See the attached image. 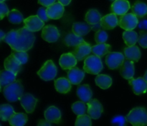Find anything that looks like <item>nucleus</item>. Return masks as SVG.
Returning <instances> with one entry per match:
<instances>
[{"instance_id": "51", "label": "nucleus", "mask_w": 147, "mask_h": 126, "mask_svg": "<svg viewBox=\"0 0 147 126\" xmlns=\"http://www.w3.org/2000/svg\"><path fill=\"white\" fill-rule=\"evenodd\" d=\"M5 0H0V1H4Z\"/></svg>"}, {"instance_id": "4", "label": "nucleus", "mask_w": 147, "mask_h": 126, "mask_svg": "<svg viewBox=\"0 0 147 126\" xmlns=\"http://www.w3.org/2000/svg\"><path fill=\"white\" fill-rule=\"evenodd\" d=\"M103 68V63L100 57L96 55H90L85 59L83 70L86 73L91 74H98Z\"/></svg>"}, {"instance_id": "16", "label": "nucleus", "mask_w": 147, "mask_h": 126, "mask_svg": "<svg viewBox=\"0 0 147 126\" xmlns=\"http://www.w3.org/2000/svg\"><path fill=\"white\" fill-rule=\"evenodd\" d=\"M4 65L6 70L13 72L16 74H17L21 71L22 67V64L16 58L15 56L12 53L5 59Z\"/></svg>"}, {"instance_id": "7", "label": "nucleus", "mask_w": 147, "mask_h": 126, "mask_svg": "<svg viewBox=\"0 0 147 126\" xmlns=\"http://www.w3.org/2000/svg\"><path fill=\"white\" fill-rule=\"evenodd\" d=\"M125 58V55L121 52H109L106 57V64L111 70H116L120 68Z\"/></svg>"}, {"instance_id": "24", "label": "nucleus", "mask_w": 147, "mask_h": 126, "mask_svg": "<svg viewBox=\"0 0 147 126\" xmlns=\"http://www.w3.org/2000/svg\"><path fill=\"white\" fill-rule=\"evenodd\" d=\"M55 87L58 92L66 94L71 90V82L65 77H60L55 80Z\"/></svg>"}, {"instance_id": "8", "label": "nucleus", "mask_w": 147, "mask_h": 126, "mask_svg": "<svg viewBox=\"0 0 147 126\" xmlns=\"http://www.w3.org/2000/svg\"><path fill=\"white\" fill-rule=\"evenodd\" d=\"M42 38L47 42H55L60 38V32L57 27L53 24L46 25L42 28Z\"/></svg>"}, {"instance_id": "42", "label": "nucleus", "mask_w": 147, "mask_h": 126, "mask_svg": "<svg viewBox=\"0 0 147 126\" xmlns=\"http://www.w3.org/2000/svg\"><path fill=\"white\" fill-rule=\"evenodd\" d=\"M9 12V10L7 6L6 5V4H4V1H1L0 2V17H1V19H3V18L6 15H7Z\"/></svg>"}, {"instance_id": "46", "label": "nucleus", "mask_w": 147, "mask_h": 126, "mask_svg": "<svg viewBox=\"0 0 147 126\" xmlns=\"http://www.w3.org/2000/svg\"><path fill=\"white\" fill-rule=\"evenodd\" d=\"M92 26V30H93V31H95L96 32L99 31V30H100L102 29V27H101V24H100V23H97V24H93Z\"/></svg>"}, {"instance_id": "10", "label": "nucleus", "mask_w": 147, "mask_h": 126, "mask_svg": "<svg viewBox=\"0 0 147 126\" xmlns=\"http://www.w3.org/2000/svg\"><path fill=\"white\" fill-rule=\"evenodd\" d=\"M88 114L92 119L97 120L103 112V107L97 99H92L87 103Z\"/></svg>"}, {"instance_id": "22", "label": "nucleus", "mask_w": 147, "mask_h": 126, "mask_svg": "<svg viewBox=\"0 0 147 126\" xmlns=\"http://www.w3.org/2000/svg\"><path fill=\"white\" fill-rule=\"evenodd\" d=\"M77 95L80 100L83 101L84 103H87L91 100L92 96H93V92L91 89L90 88L88 84H84L79 85L76 90Z\"/></svg>"}, {"instance_id": "38", "label": "nucleus", "mask_w": 147, "mask_h": 126, "mask_svg": "<svg viewBox=\"0 0 147 126\" xmlns=\"http://www.w3.org/2000/svg\"><path fill=\"white\" fill-rule=\"evenodd\" d=\"M107 32L105 31V29L99 30V31L96 32V34H95V41L97 44L99 43H105L108 40Z\"/></svg>"}, {"instance_id": "33", "label": "nucleus", "mask_w": 147, "mask_h": 126, "mask_svg": "<svg viewBox=\"0 0 147 126\" xmlns=\"http://www.w3.org/2000/svg\"><path fill=\"white\" fill-rule=\"evenodd\" d=\"M123 39L127 46L135 45L139 40V36L136 32L133 30H125L123 33Z\"/></svg>"}, {"instance_id": "36", "label": "nucleus", "mask_w": 147, "mask_h": 126, "mask_svg": "<svg viewBox=\"0 0 147 126\" xmlns=\"http://www.w3.org/2000/svg\"><path fill=\"white\" fill-rule=\"evenodd\" d=\"M86 103L83 101H78L73 103L71 106V109L73 113L77 115H82L86 113L88 111V107H86Z\"/></svg>"}, {"instance_id": "45", "label": "nucleus", "mask_w": 147, "mask_h": 126, "mask_svg": "<svg viewBox=\"0 0 147 126\" xmlns=\"http://www.w3.org/2000/svg\"><path fill=\"white\" fill-rule=\"evenodd\" d=\"M51 125V123L49 122L48 120H40L37 123V125L38 126H50Z\"/></svg>"}, {"instance_id": "29", "label": "nucleus", "mask_w": 147, "mask_h": 126, "mask_svg": "<svg viewBox=\"0 0 147 126\" xmlns=\"http://www.w3.org/2000/svg\"><path fill=\"white\" fill-rule=\"evenodd\" d=\"M97 86L103 90L109 88L112 84V78L107 74H98L95 79Z\"/></svg>"}, {"instance_id": "41", "label": "nucleus", "mask_w": 147, "mask_h": 126, "mask_svg": "<svg viewBox=\"0 0 147 126\" xmlns=\"http://www.w3.org/2000/svg\"><path fill=\"white\" fill-rule=\"evenodd\" d=\"M37 16L42 20L43 21H47L49 20V17L47 16V11H46V9L44 8V7H40V9L37 11Z\"/></svg>"}, {"instance_id": "31", "label": "nucleus", "mask_w": 147, "mask_h": 126, "mask_svg": "<svg viewBox=\"0 0 147 126\" xmlns=\"http://www.w3.org/2000/svg\"><path fill=\"white\" fill-rule=\"evenodd\" d=\"M102 17H103L98 10L92 9H89L87 11L86 14V17H85V20L86 21V22L90 24V25H93V24L100 22Z\"/></svg>"}, {"instance_id": "50", "label": "nucleus", "mask_w": 147, "mask_h": 126, "mask_svg": "<svg viewBox=\"0 0 147 126\" xmlns=\"http://www.w3.org/2000/svg\"><path fill=\"white\" fill-rule=\"evenodd\" d=\"M144 80H146V81L147 82V70H146V72H145V74H144Z\"/></svg>"}, {"instance_id": "30", "label": "nucleus", "mask_w": 147, "mask_h": 126, "mask_svg": "<svg viewBox=\"0 0 147 126\" xmlns=\"http://www.w3.org/2000/svg\"><path fill=\"white\" fill-rule=\"evenodd\" d=\"M111 50V46L106 43H99L92 47V52L98 57H102L109 53Z\"/></svg>"}, {"instance_id": "32", "label": "nucleus", "mask_w": 147, "mask_h": 126, "mask_svg": "<svg viewBox=\"0 0 147 126\" xmlns=\"http://www.w3.org/2000/svg\"><path fill=\"white\" fill-rule=\"evenodd\" d=\"M132 13L138 18H142L147 14V5L141 1H136L132 7Z\"/></svg>"}, {"instance_id": "15", "label": "nucleus", "mask_w": 147, "mask_h": 126, "mask_svg": "<svg viewBox=\"0 0 147 126\" xmlns=\"http://www.w3.org/2000/svg\"><path fill=\"white\" fill-rule=\"evenodd\" d=\"M129 83L132 87L135 94L139 95L146 92L147 82L143 77H138L136 79L131 78L129 80Z\"/></svg>"}, {"instance_id": "44", "label": "nucleus", "mask_w": 147, "mask_h": 126, "mask_svg": "<svg viewBox=\"0 0 147 126\" xmlns=\"http://www.w3.org/2000/svg\"><path fill=\"white\" fill-rule=\"evenodd\" d=\"M55 2V0H38L39 4L46 7L54 4Z\"/></svg>"}, {"instance_id": "35", "label": "nucleus", "mask_w": 147, "mask_h": 126, "mask_svg": "<svg viewBox=\"0 0 147 126\" xmlns=\"http://www.w3.org/2000/svg\"><path fill=\"white\" fill-rule=\"evenodd\" d=\"M7 17L9 22L12 24H20L24 20L22 14L17 9H12L9 11V14H7Z\"/></svg>"}, {"instance_id": "40", "label": "nucleus", "mask_w": 147, "mask_h": 126, "mask_svg": "<svg viewBox=\"0 0 147 126\" xmlns=\"http://www.w3.org/2000/svg\"><path fill=\"white\" fill-rule=\"evenodd\" d=\"M138 42L141 47L143 48H147V32H140V36L139 37Z\"/></svg>"}, {"instance_id": "3", "label": "nucleus", "mask_w": 147, "mask_h": 126, "mask_svg": "<svg viewBox=\"0 0 147 126\" xmlns=\"http://www.w3.org/2000/svg\"><path fill=\"white\" fill-rule=\"evenodd\" d=\"M126 121L134 126L147 125V111L144 107L132 109L126 116Z\"/></svg>"}, {"instance_id": "9", "label": "nucleus", "mask_w": 147, "mask_h": 126, "mask_svg": "<svg viewBox=\"0 0 147 126\" xmlns=\"http://www.w3.org/2000/svg\"><path fill=\"white\" fill-rule=\"evenodd\" d=\"M24 27L30 32H38L44 27L45 21H43L37 15L30 16L24 20Z\"/></svg>"}, {"instance_id": "5", "label": "nucleus", "mask_w": 147, "mask_h": 126, "mask_svg": "<svg viewBox=\"0 0 147 126\" xmlns=\"http://www.w3.org/2000/svg\"><path fill=\"white\" fill-rule=\"evenodd\" d=\"M57 73V69L53 60H50L46 61L37 72L39 77L44 81H50L54 80Z\"/></svg>"}, {"instance_id": "48", "label": "nucleus", "mask_w": 147, "mask_h": 126, "mask_svg": "<svg viewBox=\"0 0 147 126\" xmlns=\"http://www.w3.org/2000/svg\"><path fill=\"white\" fill-rule=\"evenodd\" d=\"M57 1H58V2L61 3L63 6H67L71 2L72 0H57Z\"/></svg>"}, {"instance_id": "26", "label": "nucleus", "mask_w": 147, "mask_h": 126, "mask_svg": "<svg viewBox=\"0 0 147 126\" xmlns=\"http://www.w3.org/2000/svg\"><path fill=\"white\" fill-rule=\"evenodd\" d=\"M84 42L85 40L83 37L77 35L73 32L66 34L64 40H63V43L67 47H76L79 44Z\"/></svg>"}, {"instance_id": "19", "label": "nucleus", "mask_w": 147, "mask_h": 126, "mask_svg": "<svg viewBox=\"0 0 147 126\" xmlns=\"http://www.w3.org/2000/svg\"><path fill=\"white\" fill-rule=\"evenodd\" d=\"M85 72H86L84 70L74 67L67 72V79L70 80L72 84H79L84 79Z\"/></svg>"}, {"instance_id": "28", "label": "nucleus", "mask_w": 147, "mask_h": 126, "mask_svg": "<svg viewBox=\"0 0 147 126\" xmlns=\"http://www.w3.org/2000/svg\"><path fill=\"white\" fill-rule=\"evenodd\" d=\"M28 117L25 113H17L13 115L8 120L9 124L13 126H23L27 123Z\"/></svg>"}, {"instance_id": "25", "label": "nucleus", "mask_w": 147, "mask_h": 126, "mask_svg": "<svg viewBox=\"0 0 147 126\" xmlns=\"http://www.w3.org/2000/svg\"><path fill=\"white\" fill-rule=\"evenodd\" d=\"M91 29L92 26L88 22H76L73 24L72 27V32L80 37L88 34Z\"/></svg>"}, {"instance_id": "2", "label": "nucleus", "mask_w": 147, "mask_h": 126, "mask_svg": "<svg viewBox=\"0 0 147 126\" xmlns=\"http://www.w3.org/2000/svg\"><path fill=\"white\" fill-rule=\"evenodd\" d=\"M23 91L24 88L21 81L17 80L11 84L4 86L3 94L9 102H16L23 95Z\"/></svg>"}, {"instance_id": "43", "label": "nucleus", "mask_w": 147, "mask_h": 126, "mask_svg": "<svg viewBox=\"0 0 147 126\" xmlns=\"http://www.w3.org/2000/svg\"><path fill=\"white\" fill-rule=\"evenodd\" d=\"M126 117H124L122 115H119L116 116V117H113V120H112V123L113 124H117L119 125H123L126 123Z\"/></svg>"}, {"instance_id": "39", "label": "nucleus", "mask_w": 147, "mask_h": 126, "mask_svg": "<svg viewBox=\"0 0 147 126\" xmlns=\"http://www.w3.org/2000/svg\"><path fill=\"white\" fill-rule=\"evenodd\" d=\"M12 54L15 56L16 58L22 64H24L28 61L29 55L25 51H15L12 52Z\"/></svg>"}, {"instance_id": "52", "label": "nucleus", "mask_w": 147, "mask_h": 126, "mask_svg": "<svg viewBox=\"0 0 147 126\" xmlns=\"http://www.w3.org/2000/svg\"><path fill=\"white\" fill-rule=\"evenodd\" d=\"M111 1H116V0H111Z\"/></svg>"}, {"instance_id": "18", "label": "nucleus", "mask_w": 147, "mask_h": 126, "mask_svg": "<svg viewBox=\"0 0 147 126\" xmlns=\"http://www.w3.org/2000/svg\"><path fill=\"white\" fill-rule=\"evenodd\" d=\"M100 23L101 24L102 29H112L119 25V19L116 14L111 13L102 17Z\"/></svg>"}, {"instance_id": "17", "label": "nucleus", "mask_w": 147, "mask_h": 126, "mask_svg": "<svg viewBox=\"0 0 147 126\" xmlns=\"http://www.w3.org/2000/svg\"><path fill=\"white\" fill-rule=\"evenodd\" d=\"M77 59L72 52L63 54L59 60V64L63 70H70L76 67L77 64Z\"/></svg>"}, {"instance_id": "47", "label": "nucleus", "mask_w": 147, "mask_h": 126, "mask_svg": "<svg viewBox=\"0 0 147 126\" xmlns=\"http://www.w3.org/2000/svg\"><path fill=\"white\" fill-rule=\"evenodd\" d=\"M139 27L144 30H147V20H143L139 23Z\"/></svg>"}, {"instance_id": "34", "label": "nucleus", "mask_w": 147, "mask_h": 126, "mask_svg": "<svg viewBox=\"0 0 147 126\" xmlns=\"http://www.w3.org/2000/svg\"><path fill=\"white\" fill-rule=\"evenodd\" d=\"M15 114L14 108L9 104H4L0 106V118L2 121H7Z\"/></svg>"}, {"instance_id": "20", "label": "nucleus", "mask_w": 147, "mask_h": 126, "mask_svg": "<svg viewBox=\"0 0 147 126\" xmlns=\"http://www.w3.org/2000/svg\"><path fill=\"white\" fill-rule=\"evenodd\" d=\"M45 117L51 123L58 124L61 121V112L57 107L50 106L45 111Z\"/></svg>"}, {"instance_id": "11", "label": "nucleus", "mask_w": 147, "mask_h": 126, "mask_svg": "<svg viewBox=\"0 0 147 126\" xmlns=\"http://www.w3.org/2000/svg\"><path fill=\"white\" fill-rule=\"evenodd\" d=\"M91 52L92 47L90 44L84 42L75 47L74 50L72 52V53L74 54L78 61H81L87 58Z\"/></svg>"}, {"instance_id": "37", "label": "nucleus", "mask_w": 147, "mask_h": 126, "mask_svg": "<svg viewBox=\"0 0 147 126\" xmlns=\"http://www.w3.org/2000/svg\"><path fill=\"white\" fill-rule=\"evenodd\" d=\"M75 125L76 126H90L92 125L91 117L89 115L84 114L78 115Z\"/></svg>"}, {"instance_id": "6", "label": "nucleus", "mask_w": 147, "mask_h": 126, "mask_svg": "<svg viewBox=\"0 0 147 126\" xmlns=\"http://www.w3.org/2000/svg\"><path fill=\"white\" fill-rule=\"evenodd\" d=\"M139 24L138 17L133 13L121 16L119 19V25L124 30H133Z\"/></svg>"}, {"instance_id": "49", "label": "nucleus", "mask_w": 147, "mask_h": 126, "mask_svg": "<svg viewBox=\"0 0 147 126\" xmlns=\"http://www.w3.org/2000/svg\"><path fill=\"white\" fill-rule=\"evenodd\" d=\"M5 36H6L5 33L3 32V30H1V31H0V39H1V41H2V40H4Z\"/></svg>"}, {"instance_id": "27", "label": "nucleus", "mask_w": 147, "mask_h": 126, "mask_svg": "<svg viewBox=\"0 0 147 126\" xmlns=\"http://www.w3.org/2000/svg\"><path fill=\"white\" fill-rule=\"evenodd\" d=\"M16 75L13 72L8 70H3L0 72V85L1 88L4 86L11 84L16 80Z\"/></svg>"}, {"instance_id": "14", "label": "nucleus", "mask_w": 147, "mask_h": 126, "mask_svg": "<svg viewBox=\"0 0 147 126\" xmlns=\"http://www.w3.org/2000/svg\"><path fill=\"white\" fill-rule=\"evenodd\" d=\"M130 7V3L127 0H116L111 4V10L116 15L122 16L126 14Z\"/></svg>"}, {"instance_id": "12", "label": "nucleus", "mask_w": 147, "mask_h": 126, "mask_svg": "<svg viewBox=\"0 0 147 126\" xmlns=\"http://www.w3.org/2000/svg\"><path fill=\"white\" fill-rule=\"evenodd\" d=\"M19 100L21 105L27 113H32L34 112L36 105L38 101V100L30 93L23 94Z\"/></svg>"}, {"instance_id": "1", "label": "nucleus", "mask_w": 147, "mask_h": 126, "mask_svg": "<svg viewBox=\"0 0 147 126\" xmlns=\"http://www.w3.org/2000/svg\"><path fill=\"white\" fill-rule=\"evenodd\" d=\"M4 42L15 51H28L33 47L35 37L25 27L14 29L6 34Z\"/></svg>"}, {"instance_id": "13", "label": "nucleus", "mask_w": 147, "mask_h": 126, "mask_svg": "<svg viewBox=\"0 0 147 126\" xmlns=\"http://www.w3.org/2000/svg\"><path fill=\"white\" fill-rule=\"evenodd\" d=\"M47 16L52 19H59L61 18L64 14V6L60 2H55L54 4L47 7L46 9Z\"/></svg>"}, {"instance_id": "21", "label": "nucleus", "mask_w": 147, "mask_h": 126, "mask_svg": "<svg viewBox=\"0 0 147 126\" xmlns=\"http://www.w3.org/2000/svg\"><path fill=\"white\" fill-rule=\"evenodd\" d=\"M121 75L126 80H130L133 78L135 73L134 64L131 60H126L123 62L120 68Z\"/></svg>"}, {"instance_id": "23", "label": "nucleus", "mask_w": 147, "mask_h": 126, "mask_svg": "<svg viewBox=\"0 0 147 126\" xmlns=\"http://www.w3.org/2000/svg\"><path fill=\"white\" fill-rule=\"evenodd\" d=\"M123 52L126 60H131L135 62H137L140 60L142 56L140 50L136 45L129 46L128 47H126L123 50Z\"/></svg>"}]
</instances>
